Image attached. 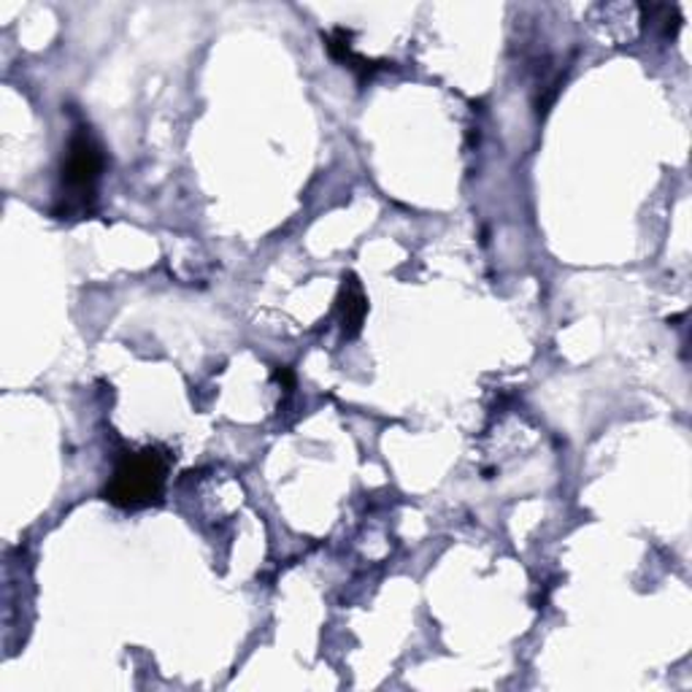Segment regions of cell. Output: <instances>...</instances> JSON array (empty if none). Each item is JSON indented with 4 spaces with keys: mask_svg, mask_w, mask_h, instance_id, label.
Here are the masks:
<instances>
[{
    "mask_svg": "<svg viewBox=\"0 0 692 692\" xmlns=\"http://www.w3.org/2000/svg\"><path fill=\"white\" fill-rule=\"evenodd\" d=\"M349 38H352V33L349 31H336V33H330V36H325V46H328L333 60L344 63V66L352 68V71L360 77V81H368V79H374V73L385 71L387 63H371V60H365V57L354 55L352 46H349Z\"/></svg>",
    "mask_w": 692,
    "mask_h": 692,
    "instance_id": "277c9868",
    "label": "cell"
},
{
    "mask_svg": "<svg viewBox=\"0 0 692 692\" xmlns=\"http://www.w3.org/2000/svg\"><path fill=\"white\" fill-rule=\"evenodd\" d=\"M273 379L276 382H282L284 387H293V371L290 368H282V371H276V374H273Z\"/></svg>",
    "mask_w": 692,
    "mask_h": 692,
    "instance_id": "5b68a950",
    "label": "cell"
},
{
    "mask_svg": "<svg viewBox=\"0 0 692 692\" xmlns=\"http://www.w3.org/2000/svg\"><path fill=\"white\" fill-rule=\"evenodd\" d=\"M168 470H171V455L162 446L122 452L109 476L103 498L125 511L149 509L166 496Z\"/></svg>",
    "mask_w": 692,
    "mask_h": 692,
    "instance_id": "6da1fadb",
    "label": "cell"
},
{
    "mask_svg": "<svg viewBox=\"0 0 692 692\" xmlns=\"http://www.w3.org/2000/svg\"><path fill=\"white\" fill-rule=\"evenodd\" d=\"M365 314H368V298H365L358 276H354V273H347L344 284H341L339 300H336V317H339L344 339H358L360 330H363Z\"/></svg>",
    "mask_w": 692,
    "mask_h": 692,
    "instance_id": "3957f363",
    "label": "cell"
},
{
    "mask_svg": "<svg viewBox=\"0 0 692 692\" xmlns=\"http://www.w3.org/2000/svg\"><path fill=\"white\" fill-rule=\"evenodd\" d=\"M106 171V152L95 133L87 125L73 127L60 166V203L57 214L68 217L73 212H90L95 203L98 182Z\"/></svg>",
    "mask_w": 692,
    "mask_h": 692,
    "instance_id": "7a4b0ae2",
    "label": "cell"
}]
</instances>
